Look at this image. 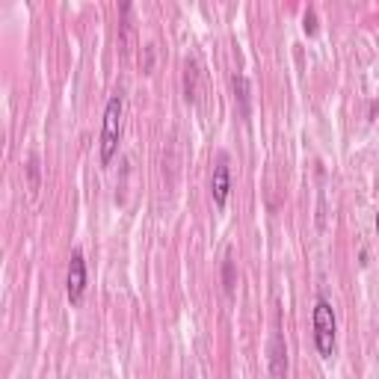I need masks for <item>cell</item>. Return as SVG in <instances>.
I'll use <instances>...</instances> for the list:
<instances>
[{"label": "cell", "mask_w": 379, "mask_h": 379, "mask_svg": "<svg viewBox=\"0 0 379 379\" xmlns=\"http://www.w3.org/2000/svg\"><path fill=\"white\" fill-rule=\"evenodd\" d=\"M314 30H317V27H314V15L305 12V33H314Z\"/></svg>", "instance_id": "10"}, {"label": "cell", "mask_w": 379, "mask_h": 379, "mask_svg": "<svg viewBox=\"0 0 379 379\" xmlns=\"http://www.w3.org/2000/svg\"><path fill=\"white\" fill-rule=\"evenodd\" d=\"M376 234H379V210H376Z\"/></svg>", "instance_id": "11"}, {"label": "cell", "mask_w": 379, "mask_h": 379, "mask_svg": "<svg viewBox=\"0 0 379 379\" xmlns=\"http://www.w3.org/2000/svg\"><path fill=\"white\" fill-rule=\"evenodd\" d=\"M30 178H33V187L39 184V160L36 157H30Z\"/></svg>", "instance_id": "9"}, {"label": "cell", "mask_w": 379, "mask_h": 379, "mask_svg": "<svg viewBox=\"0 0 379 379\" xmlns=\"http://www.w3.org/2000/svg\"><path fill=\"white\" fill-rule=\"evenodd\" d=\"M228 196H231V169H228V157L219 154L216 166H214V175H210V198H214V207L225 210Z\"/></svg>", "instance_id": "4"}, {"label": "cell", "mask_w": 379, "mask_h": 379, "mask_svg": "<svg viewBox=\"0 0 379 379\" xmlns=\"http://www.w3.org/2000/svg\"><path fill=\"white\" fill-rule=\"evenodd\" d=\"M66 293H68V302L71 305H80L83 302V293H86V258H83V249L80 246L71 249Z\"/></svg>", "instance_id": "3"}, {"label": "cell", "mask_w": 379, "mask_h": 379, "mask_svg": "<svg viewBox=\"0 0 379 379\" xmlns=\"http://www.w3.org/2000/svg\"><path fill=\"white\" fill-rule=\"evenodd\" d=\"M223 281H225V293H234V261H231V252L225 255V267H223Z\"/></svg>", "instance_id": "8"}, {"label": "cell", "mask_w": 379, "mask_h": 379, "mask_svg": "<svg viewBox=\"0 0 379 379\" xmlns=\"http://www.w3.org/2000/svg\"><path fill=\"white\" fill-rule=\"evenodd\" d=\"M314 323V346H317L320 359H332L335 355V332H338V320H335V308L326 297H317L311 311Z\"/></svg>", "instance_id": "1"}, {"label": "cell", "mask_w": 379, "mask_h": 379, "mask_svg": "<svg viewBox=\"0 0 379 379\" xmlns=\"http://www.w3.org/2000/svg\"><path fill=\"white\" fill-rule=\"evenodd\" d=\"M231 86H234V98H237V104H240V115L243 119H249V113H252V104H249V80H246V75H237L231 77Z\"/></svg>", "instance_id": "6"}, {"label": "cell", "mask_w": 379, "mask_h": 379, "mask_svg": "<svg viewBox=\"0 0 379 379\" xmlns=\"http://www.w3.org/2000/svg\"><path fill=\"white\" fill-rule=\"evenodd\" d=\"M196 77H198L196 62L187 59V71H184V92H187V101H196Z\"/></svg>", "instance_id": "7"}, {"label": "cell", "mask_w": 379, "mask_h": 379, "mask_svg": "<svg viewBox=\"0 0 379 379\" xmlns=\"http://www.w3.org/2000/svg\"><path fill=\"white\" fill-rule=\"evenodd\" d=\"M284 367H288V350H284V341L272 338L270 344V371H272V379H284Z\"/></svg>", "instance_id": "5"}, {"label": "cell", "mask_w": 379, "mask_h": 379, "mask_svg": "<svg viewBox=\"0 0 379 379\" xmlns=\"http://www.w3.org/2000/svg\"><path fill=\"white\" fill-rule=\"evenodd\" d=\"M119 136H122V95H110L101 128V166L113 163L115 151H119Z\"/></svg>", "instance_id": "2"}]
</instances>
